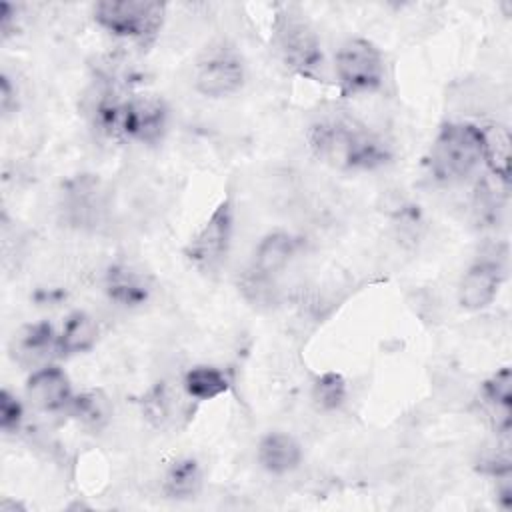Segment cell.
Masks as SVG:
<instances>
[{
    "mask_svg": "<svg viewBox=\"0 0 512 512\" xmlns=\"http://www.w3.org/2000/svg\"><path fill=\"white\" fill-rule=\"evenodd\" d=\"M306 138L312 154L338 170H374L392 156L384 138L348 112L320 114Z\"/></svg>",
    "mask_w": 512,
    "mask_h": 512,
    "instance_id": "cell-1",
    "label": "cell"
},
{
    "mask_svg": "<svg viewBox=\"0 0 512 512\" xmlns=\"http://www.w3.org/2000/svg\"><path fill=\"white\" fill-rule=\"evenodd\" d=\"M272 44L286 68L308 80H324L322 42L306 14L294 4L276 6L272 18Z\"/></svg>",
    "mask_w": 512,
    "mask_h": 512,
    "instance_id": "cell-2",
    "label": "cell"
},
{
    "mask_svg": "<svg viewBox=\"0 0 512 512\" xmlns=\"http://www.w3.org/2000/svg\"><path fill=\"white\" fill-rule=\"evenodd\" d=\"M482 166L480 126L464 120L444 122L426 154L428 174L440 184H458Z\"/></svg>",
    "mask_w": 512,
    "mask_h": 512,
    "instance_id": "cell-3",
    "label": "cell"
},
{
    "mask_svg": "<svg viewBox=\"0 0 512 512\" xmlns=\"http://www.w3.org/2000/svg\"><path fill=\"white\" fill-rule=\"evenodd\" d=\"M94 22L110 36L152 44L166 20V4L154 0H102L92 6Z\"/></svg>",
    "mask_w": 512,
    "mask_h": 512,
    "instance_id": "cell-4",
    "label": "cell"
},
{
    "mask_svg": "<svg viewBox=\"0 0 512 512\" xmlns=\"http://www.w3.org/2000/svg\"><path fill=\"white\" fill-rule=\"evenodd\" d=\"M334 78L342 96H364L382 88L386 66L382 50L368 38H348L334 54Z\"/></svg>",
    "mask_w": 512,
    "mask_h": 512,
    "instance_id": "cell-5",
    "label": "cell"
},
{
    "mask_svg": "<svg viewBox=\"0 0 512 512\" xmlns=\"http://www.w3.org/2000/svg\"><path fill=\"white\" fill-rule=\"evenodd\" d=\"M234 236V206L230 198L216 204L202 226L190 236L184 246V256L202 274L218 272L230 254Z\"/></svg>",
    "mask_w": 512,
    "mask_h": 512,
    "instance_id": "cell-6",
    "label": "cell"
},
{
    "mask_svg": "<svg viewBox=\"0 0 512 512\" xmlns=\"http://www.w3.org/2000/svg\"><path fill=\"white\" fill-rule=\"evenodd\" d=\"M246 80L242 56L226 42L210 44L194 68V88L204 98L220 100L234 96Z\"/></svg>",
    "mask_w": 512,
    "mask_h": 512,
    "instance_id": "cell-7",
    "label": "cell"
},
{
    "mask_svg": "<svg viewBox=\"0 0 512 512\" xmlns=\"http://www.w3.org/2000/svg\"><path fill=\"white\" fill-rule=\"evenodd\" d=\"M298 248L300 240L286 230L264 234L252 252L248 268L244 270L242 290H250L254 292V300H262V296L270 290L268 286L272 284L274 276H278L290 264Z\"/></svg>",
    "mask_w": 512,
    "mask_h": 512,
    "instance_id": "cell-8",
    "label": "cell"
},
{
    "mask_svg": "<svg viewBox=\"0 0 512 512\" xmlns=\"http://www.w3.org/2000/svg\"><path fill=\"white\" fill-rule=\"evenodd\" d=\"M170 110L162 96L152 92L130 94L126 98L120 122V140L146 146L160 144L168 132Z\"/></svg>",
    "mask_w": 512,
    "mask_h": 512,
    "instance_id": "cell-9",
    "label": "cell"
},
{
    "mask_svg": "<svg viewBox=\"0 0 512 512\" xmlns=\"http://www.w3.org/2000/svg\"><path fill=\"white\" fill-rule=\"evenodd\" d=\"M506 266L500 256H478L460 276L456 298L460 308L468 312H478L488 308L504 282Z\"/></svg>",
    "mask_w": 512,
    "mask_h": 512,
    "instance_id": "cell-10",
    "label": "cell"
},
{
    "mask_svg": "<svg viewBox=\"0 0 512 512\" xmlns=\"http://www.w3.org/2000/svg\"><path fill=\"white\" fill-rule=\"evenodd\" d=\"M24 394L36 410L48 414L68 410L76 396L68 374L54 362L38 366L28 374Z\"/></svg>",
    "mask_w": 512,
    "mask_h": 512,
    "instance_id": "cell-11",
    "label": "cell"
},
{
    "mask_svg": "<svg viewBox=\"0 0 512 512\" xmlns=\"http://www.w3.org/2000/svg\"><path fill=\"white\" fill-rule=\"evenodd\" d=\"M104 292L110 302L122 308L142 306L150 296L148 276L128 262H114L104 274Z\"/></svg>",
    "mask_w": 512,
    "mask_h": 512,
    "instance_id": "cell-12",
    "label": "cell"
},
{
    "mask_svg": "<svg viewBox=\"0 0 512 512\" xmlns=\"http://www.w3.org/2000/svg\"><path fill=\"white\" fill-rule=\"evenodd\" d=\"M302 446L300 442L282 430L266 432L256 446V460L262 470L274 476H284L294 472L302 464Z\"/></svg>",
    "mask_w": 512,
    "mask_h": 512,
    "instance_id": "cell-13",
    "label": "cell"
},
{
    "mask_svg": "<svg viewBox=\"0 0 512 512\" xmlns=\"http://www.w3.org/2000/svg\"><path fill=\"white\" fill-rule=\"evenodd\" d=\"M482 136V166L488 168L490 176L504 188L510 186L512 174V136L510 128L500 122L478 124Z\"/></svg>",
    "mask_w": 512,
    "mask_h": 512,
    "instance_id": "cell-14",
    "label": "cell"
},
{
    "mask_svg": "<svg viewBox=\"0 0 512 512\" xmlns=\"http://www.w3.org/2000/svg\"><path fill=\"white\" fill-rule=\"evenodd\" d=\"M14 358L24 366H44L58 356V332L46 320L24 326L14 338Z\"/></svg>",
    "mask_w": 512,
    "mask_h": 512,
    "instance_id": "cell-15",
    "label": "cell"
},
{
    "mask_svg": "<svg viewBox=\"0 0 512 512\" xmlns=\"http://www.w3.org/2000/svg\"><path fill=\"white\" fill-rule=\"evenodd\" d=\"M480 398L488 410L496 434H510L512 424V372L508 366L492 372L480 386Z\"/></svg>",
    "mask_w": 512,
    "mask_h": 512,
    "instance_id": "cell-16",
    "label": "cell"
},
{
    "mask_svg": "<svg viewBox=\"0 0 512 512\" xmlns=\"http://www.w3.org/2000/svg\"><path fill=\"white\" fill-rule=\"evenodd\" d=\"M204 484V474L196 458L182 456L168 464L162 478V494L168 500L184 502L200 494Z\"/></svg>",
    "mask_w": 512,
    "mask_h": 512,
    "instance_id": "cell-17",
    "label": "cell"
},
{
    "mask_svg": "<svg viewBox=\"0 0 512 512\" xmlns=\"http://www.w3.org/2000/svg\"><path fill=\"white\" fill-rule=\"evenodd\" d=\"M98 334V322L88 312H70L58 332V356L70 358L90 352L98 342Z\"/></svg>",
    "mask_w": 512,
    "mask_h": 512,
    "instance_id": "cell-18",
    "label": "cell"
},
{
    "mask_svg": "<svg viewBox=\"0 0 512 512\" xmlns=\"http://www.w3.org/2000/svg\"><path fill=\"white\" fill-rule=\"evenodd\" d=\"M66 214L74 224H96L104 206L98 182L94 178H76L64 194Z\"/></svg>",
    "mask_w": 512,
    "mask_h": 512,
    "instance_id": "cell-19",
    "label": "cell"
},
{
    "mask_svg": "<svg viewBox=\"0 0 512 512\" xmlns=\"http://www.w3.org/2000/svg\"><path fill=\"white\" fill-rule=\"evenodd\" d=\"M230 390V376L212 364H198L182 376V392L194 402L214 400Z\"/></svg>",
    "mask_w": 512,
    "mask_h": 512,
    "instance_id": "cell-20",
    "label": "cell"
},
{
    "mask_svg": "<svg viewBox=\"0 0 512 512\" xmlns=\"http://www.w3.org/2000/svg\"><path fill=\"white\" fill-rule=\"evenodd\" d=\"M312 400L324 412L340 410L348 398V384L338 372H322L312 382Z\"/></svg>",
    "mask_w": 512,
    "mask_h": 512,
    "instance_id": "cell-21",
    "label": "cell"
},
{
    "mask_svg": "<svg viewBox=\"0 0 512 512\" xmlns=\"http://www.w3.org/2000/svg\"><path fill=\"white\" fill-rule=\"evenodd\" d=\"M68 412L88 428H102L110 420V402L102 392L76 394Z\"/></svg>",
    "mask_w": 512,
    "mask_h": 512,
    "instance_id": "cell-22",
    "label": "cell"
},
{
    "mask_svg": "<svg viewBox=\"0 0 512 512\" xmlns=\"http://www.w3.org/2000/svg\"><path fill=\"white\" fill-rule=\"evenodd\" d=\"M144 412L146 418L158 428L174 420V396L164 384H158L148 392L144 400Z\"/></svg>",
    "mask_w": 512,
    "mask_h": 512,
    "instance_id": "cell-23",
    "label": "cell"
},
{
    "mask_svg": "<svg viewBox=\"0 0 512 512\" xmlns=\"http://www.w3.org/2000/svg\"><path fill=\"white\" fill-rule=\"evenodd\" d=\"M24 422V406L16 394L10 390L0 392V430L4 434H14Z\"/></svg>",
    "mask_w": 512,
    "mask_h": 512,
    "instance_id": "cell-24",
    "label": "cell"
},
{
    "mask_svg": "<svg viewBox=\"0 0 512 512\" xmlns=\"http://www.w3.org/2000/svg\"><path fill=\"white\" fill-rule=\"evenodd\" d=\"M496 502L500 504L502 510H510L512 508V472L496 476Z\"/></svg>",
    "mask_w": 512,
    "mask_h": 512,
    "instance_id": "cell-25",
    "label": "cell"
},
{
    "mask_svg": "<svg viewBox=\"0 0 512 512\" xmlns=\"http://www.w3.org/2000/svg\"><path fill=\"white\" fill-rule=\"evenodd\" d=\"M14 100H16V88L12 86L8 74H2V78H0V106H2L4 114L10 112V106H12Z\"/></svg>",
    "mask_w": 512,
    "mask_h": 512,
    "instance_id": "cell-26",
    "label": "cell"
},
{
    "mask_svg": "<svg viewBox=\"0 0 512 512\" xmlns=\"http://www.w3.org/2000/svg\"><path fill=\"white\" fill-rule=\"evenodd\" d=\"M14 16H16V8L12 4H8V2H2L0 4V32H2L4 38L12 32Z\"/></svg>",
    "mask_w": 512,
    "mask_h": 512,
    "instance_id": "cell-27",
    "label": "cell"
}]
</instances>
